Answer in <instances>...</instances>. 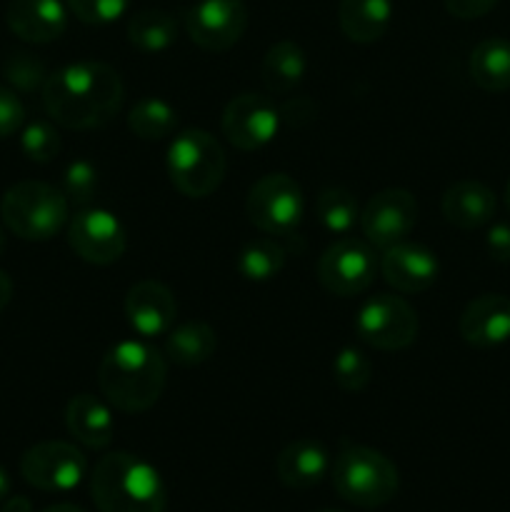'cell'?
<instances>
[{"instance_id":"obj_1","label":"cell","mask_w":510,"mask_h":512,"mask_svg":"<svg viewBox=\"0 0 510 512\" xmlns=\"http://www.w3.org/2000/svg\"><path fill=\"white\" fill-rule=\"evenodd\" d=\"M43 105L50 118L70 130H95L108 125L123 105V80L118 70L95 60H80L48 75Z\"/></svg>"},{"instance_id":"obj_2","label":"cell","mask_w":510,"mask_h":512,"mask_svg":"<svg viewBox=\"0 0 510 512\" xmlns=\"http://www.w3.org/2000/svg\"><path fill=\"white\" fill-rule=\"evenodd\" d=\"M168 380V363L153 345L123 340L105 353L98 370L100 393L113 408L138 415L160 400Z\"/></svg>"},{"instance_id":"obj_3","label":"cell","mask_w":510,"mask_h":512,"mask_svg":"<svg viewBox=\"0 0 510 512\" xmlns=\"http://www.w3.org/2000/svg\"><path fill=\"white\" fill-rule=\"evenodd\" d=\"M90 498L100 512H165L168 490L153 465L118 450L90 473Z\"/></svg>"},{"instance_id":"obj_4","label":"cell","mask_w":510,"mask_h":512,"mask_svg":"<svg viewBox=\"0 0 510 512\" xmlns=\"http://www.w3.org/2000/svg\"><path fill=\"white\" fill-rule=\"evenodd\" d=\"M333 488L345 503L380 508L398 495L400 475L393 460L368 445H345L330 465Z\"/></svg>"},{"instance_id":"obj_5","label":"cell","mask_w":510,"mask_h":512,"mask_svg":"<svg viewBox=\"0 0 510 512\" xmlns=\"http://www.w3.org/2000/svg\"><path fill=\"white\" fill-rule=\"evenodd\" d=\"M165 165H168L170 183L180 195L208 198L223 183L228 160L215 135H210L208 130L188 128L175 135L173 143L168 145Z\"/></svg>"},{"instance_id":"obj_6","label":"cell","mask_w":510,"mask_h":512,"mask_svg":"<svg viewBox=\"0 0 510 512\" xmlns=\"http://www.w3.org/2000/svg\"><path fill=\"white\" fill-rule=\"evenodd\" d=\"M5 228L23 240L43 243L55 238L68 223V198L55 185L23 180L5 190L0 200Z\"/></svg>"},{"instance_id":"obj_7","label":"cell","mask_w":510,"mask_h":512,"mask_svg":"<svg viewBox=\"0 0 510 512\" xmlns=\"http://www.w3.org/2000/svg\"><path fill=\"white\" fill-rule=\"evenodd\" d=\"M305 200L298 180L285 173L263 175L245 200L248 220L265 235L290 238L303 220Z\"/></svg>"},{"instance_id":"obj_8","label":"cell","mask_w":510,"mask_h":512,"mask_svg":"<svg viewBox=\"0 0 510 512\" xmlns=\"http://www.w3.org/2000/svg\"><path fill=\"white\" fill-rule=\"evenodd\" d=\"M355 333L375 350H403L418 338V313L400 295L378 293L360 305Z\"/></svg>"},{"instance_id":"obj_9","label":"cell","mask_w":510,"mask_h":512,"mask_svg":"<svg viewBox=\"0 0 510 512\" xmlns=\"http://www.w3.org/2000/svg\"><path fill=\"white\" fill-rule=\"evenodd\" d=\"M378 258L368 240L340 238L320 255L318 283L338 298H353L373 285Z\"/></svg>"},{"instance_id":"obj_10","label":"cell","mask_w":510,"mask_h":512,"mask_svg":"<svg viewBox=\"0 0 510 512\" xmlns=\"http://www.w3.org/2000/svg\"><path fill=\"white\" fill-rule=\"evenodd\" d=\"M20 473L25 483L45 493H68L83 483L88 473V460L75 445L48 440L38 443L20 460Z\"/></svg>"},{"instance_id":"obj_11","label":"cell","mask_w":510,"mask_h":512,"mask_svg":"<svg viewBox=\"0 0 510 512\" xmlns=\"http://www.w3.org/2000/svg\"><path fill=\"white\" fill-rule=\"evenodd\" d=\"M418 223V200L410 190L385 188L360 210V230L373 248L403 243Z\"/></svg>"},{"instance_id":"obj_12","label":"cell","mask_w":510,"mask_h":512,"mask_svg":"<svg viewBox=\"0 0 510 512\" xmlns=\"http://www.w3.org/2000/svg\"><path fill=\"white\" fill-rule=\"evenodd\" d=\"M248 28L243 0H198L185 15V30L198 48L225 53L240 43Z\"/></svg>"},{"instance_id":"obj_13","label":"cell","mask_w":510,"mask_h":512,"mask_svg":"<svg viewBox=\"0 0 510 512\" xmlns=\"http://www.w3.org/2000/svg\"><path fill=\"white\" fill-rule=\"evenodd\" d=\"M68 243L80 260L90 265H113L123 258L125 228L110 210L80 208L68 225Z\"/></svg>"},{"instance_id":"obj_14","label":"cell","mask_w":510,"mask_h":512,"mask_svg":"<svg viewBox=\"0 0 510 512\" xmlns=\"http://www.w3.org/2000/svg\"><path fill=\"white\" fill-rule=\"evenodd\" d=\"M280 110L265 95L240 93L225 105L220 128L230 145L238 150H260L278 135Z\"/></svg>"},{"instance_id":"obj_15","label":"cell","mask_w":510,"mask_h":512,"mask_svg":"<svg viewBox=\"0 0 510 512\" xmlns=\"http://www.w3.org/2000/svg\"><path fill=\"white\" fill-rule=\"evenodd\" d=\"M378 268L385 283L393 285L398 293L408 295L433 288L440 273V263L433 250L418 243H408V240L385 248Z\"/></svg>"},{"instance_id":"obj_16","label":"cell","mask_w":510,"mask_h":512,"mask_svg":"<svg viewBox=\"0 0 510 512\" xmlns=\"http://www.w3.org/2000/svg\"><path fill=\"white\" fill-rule=\"evenodd\" d=\"M178 315V300L168 285L158 280L135 283L125 295V318L128 325L143 338L168 335Z\"/></svg>"},{"instance_id":"obj_17","label":"cell","mask_w":510,"mask_h":512,"mask_svg":"<svg viewBox=\"0 0 510 512\" xmlns=\"http://www.w3.org/2000/svg\"><path fill=\"white\" fill-rule=\"evenodd\" d=\"M460 335L473 348H498L510 340V298L485 293L470 300L458 323Z\"/></svg>"},{"instance_id":"obj_18","label":"cell","mask_w":510,"mask_h":512,"mask_svg":"<svg viewBox=\"0 0 510 512\" xmlns=\"http://www.w3.org/2000/svg\"><path fill=\"white\" fill-rule=\"evenodd\" d=\"M5 23L20 40L45 45L68 28V8L60 0H10Z\"/></svg>"},{"instance_id":"obj_19","label":"cell","mask_w":510,"mask_h":512,"mask_svg":"<svg viewBox=\"0 0 510 512\" xmlns=\"http://www.w3.org/2000/svg\"><path fill=\"white\" fill-rule=\"evenodd\" d=\"M445 220L460 230L483 228L493 220L498 210V198L493 190L478 180H458L450 185L440 200Z\"/></svg>"},{"instance_id":"obj_20","label":"cell","mask_w":510,"mask_h":512,"mask_svg":"<svg viewBox=\"0 0 510 512\" xmlns=\"http://www.w3.org/2000/svg\"><path fill=\"white\" fill-rule=\"evenodd\" d=\"M330 455L318 440H295L285 445L275 458V475L283 485L305 490L318 485L328 475Z\"/></svg>"},{"instance_id":"obj_21","label":"cell","mask_w":510,"mask_h":512,"mask_svg":"<svg viewBox=\"0 0 510 512\" xmlns=\"http://www.w3.org/2000/svg\"><path fill=\"white\" fill-rule=\"evenodd\" d=\"M65 428L85 448L100 450L113 440L115 423L110 408L90 393H78L65 408Z\"/></svg>"},{"instance_id":"obj_22","label":"cell","mask_w":510,"mask_h":512,"mask_svg":"<svg viewBox=\"0 0 510 512\" xmlns=\"http://www.w3.org/2000/svg\"><path fill=\"white\" fill-rule=\"evenodd\" d=\"M338 20L345 38L370 45L388 30L393 20V0H340Z\"/></svg>"},{"instance_id":"obj_23","label":"cell","mask_w":510,"mask_h":512,"mask_svg":"<svg viewBox=\"0 0 510 512\" xmlns=\"http://www.w3.org/2000/svg\"><path fill=\"white\" fill-rule=\"evenodd\" d=\"M308 70V58L305 50L300 48L295 40H280V43L270 45L268 53L263 55L260 63V78L268 93L285 95L300 85Z\"/></svg>"},{"instance_id":"obj_24","label":"cell","mask_w":510,"mask_h":512,"mask_svg":"<svg viewBox=\"0 0 510 512\" xmlns=\"http://www.w3.org/2000/svg\"><path fill=\"white\" fill-rule=\"evenodd\" d=\"M470 78L485 93L510 90V40L485 38L470 53Z\"/></svg>"},{"instance_id":"obj_25","label":"cell","mask_w":510,"mask_h":512,"mask_svg":"<svg viewBox=\"0 0 510 512\" xmlns=\"http://www.w3.org/2000/svg\"><path fill=\"white\" fill-rule=\"evenodd\" d=\"M218 350V335L208 323L190 320V323L170 328L168 340H165V353L173 363L193 368V365L210 360Z\"/></svg>"},{"instance_id":"obj_26","label":"cell","mask_w":510,"mask_h":512,"mask_svg":"<svg viewBox=\"0 0 510 512\" xmlns=\"http://www.w3.org/2000/svg\"><path fill=\"white\" fill-rule=\"evenodd\" d=\"M128 40L143 53H163L178 40V23L165 10H138L128 20Z\"/></svg>"},{"instance_id":"obj_27","label":"cell","mask_w":510,"mask_h":512,"mask_svg":"<svg viewBox=\"0 0 510 512\" xmlns=\"http://www.w3.org/2000/svg\"><path fill=\"white\" fill-rule=\"evenodd\" d=\"M285 258L288 250L278 243L275 238H255L240 248L238 258H235V268L250 283H265L280 275L285 268Z\"/></svg>"},{"instance_id":"obj_28","label":"cell","mask_w":510,"mask_h":512,"mask_svg":"<svg viewBox=\"0 0 510 512\" xmlns=\"http://www.w3.org/2000/svg\"><path fill=\"white\" fill-rule=\"evenodd\" d=\"M178 110L160 98H143L130 108L128 128L140 140H163L178 130Z\"/></svg>"},{"instance_id":"obj_29","label":"cell","mask_w":510,"mask_h":512,"mask_svg":"<svg viewBox=\"0 0 510 512\" xmlns=\"http://www.w3.org/2000/svg\"><path fill=\"white\" fill-rule=\"evenodd\" d=\"M315 218L328 233L348 235L360 223V205L350 190L325 188L315 200Z\"/></svg>"},{"instance_id":"obj_30","label":"cell","mask_w":510,"mask_h":512,"mask_svg":"<svg viewBox=\"0 0 510 512\" xmlns=\"http://www.w3.org/2000/svg\"><path fill=\"white\" fill-rule=\"evenodd\" d=\"M373 378V363L358 348H343L333 360V380L345 393H360Z\"/></svg>"},{"instance_id":"obj_31","label":"cell","mask_w":510,"mask_h":512,"mask_svg":"<svg viewBox=\"0 0 510 512\" xmlns=\"http://www.w3.org/2000/svg\"><path fill=\"white\" fill-rule=\"evenodd\" d=\"M3 73L8 78V83L13 88L23 90V93H33V90H43L45 80H48V70H45L43 60H38L35 55L23 53H10L3 63Z\"/></svg>"},{"instance_id":"obj_32","label":"cell","mask_w":510,"mask_h":512,"mask_svg":"<svg viewBox=\"0 0 510 512\" xmlns=\"http://www.w3.org/2000/svg\"><path fill=\"white\" fill-rule=\"evenodd\" d=\"M98 170L88 160H75L65 168L63 173V193L68 203H75L78 208H88L98 195Z\"/></svg>"},{"instance_id":"obj_33","label":"cell","mask_w":510,"mask_h":512,"mask_svg":"<svg viewBox=\"0 0 510 512\" xmlns=\"http://www.w3.org/2000/svg\"><path fill=\"white\" fill-rule=\"evenodd\" d=\"M60 135L45 120H35V123L25 125V130L20 133V148H23L25 158L33 160V163H50V160L58 158L60 153Z\"/></svg>"},{"instance_id":"obj_34","label":"cell","mask_w":510,"mask_h":512,"mask_svg":"<svg viewBox=\"0 0 510 512\" xmlns=\"http://www.w3.org/2000/svg\"><path fill=\"white\" fill-rule=\"evenodd\" d=\"M68 10L85 25H108L125 15L130 0H65Z\"/></svg>"},{"instance_id":"obj_35","label":"cell","mask_w":510,"mask_h":512,"mask_svg":"<svg viewBox=\"0 0 510 512\" xmlns=\"http://www.w3.org/2000/svg\"><path fill=\"white\" fill-rule=\"evenodd\" d=\"M25 123V105L15 90L0 85V140L18 133Z\"/></svg>"},{"instance_id":"obj_36","label":"cell","mask_w":510,"mask_h":512,"mask_svg":"<svg viewBox=\"0 0 510 512\" xmlns=\"http://www.w3.org/2000/svg\"><path fill=\"white\" fill-rule=\"evenodd\" d=\"M445 10H448L453 18L460 20H475L488 15L490 10L498 5V0H443Z\"/></svg>"},{"instance_id":"obj_37","label":"cell","mask_w":510,"mask_h":512,"mask_svg":"<svg viewBox=\"0 0 510 512\" xmlns=\"http://www.w3.org/2000/svg\"><path fill=\"white\" fill-rule=\"evenodd\" d=\"M485 248L498 263H510V223H495L485 235Z\"/></svg>"},{"instance_id":"obj_38","label":"cell","mask_w":510,"mask_h":512,"mask_svg":"<svg viewBox=\"0 0 510 512\" xmlns=\"http://www.w3.org/2000/svg\"><path fill=\"white\" fill-rule=\"evenodd\" d=\"M10 298H13V280H10V275L5 270H0V313L8 308Z\"/></svg>"},{"instance_id":"obj_39","label":"cell","mask_w":510,"mask_h":512,"mask_svg":"<svg viewBox=\"0 0 510 512\" xmlns=\"http://www.w3.org/2000/svg\"><path fill=\"white\" fill-rule=\"evenodd\" d=\"M0 512H33L30 508V500L28 498H10V500H3V508Z\"/></svg>"},{"instance_id":"obj_40","label":"cell","mask_w":510,"mask_h":512,"mask_svg":"<svg viewBox=\"0 0 510 512\" xmlns=\"http://www.w3.org/2000/svg\"><path fill=\"white\" fill-rule=\"evenodd\" d=\"M8 493H10V475L0 468V503L8 498Z\"/></svg>"},{"instance_id":"obj_41","label":"cell","mask_w":510,"mask_h":512,"mask_svg":"<svg viewBox=\"0 0 510 512\" xmlns=\"http://www.w3.org/2000/svg\"><path fill=\"white\" fill-rule=\"evenodd\" d=\"M43 512H85V510L75 508V505L63 503V505H53V508H48V510H43Z\"/></svg>"},{"instance_id":"obj_42","label":"cell","mask_w":510,"mask_h":512,"mask_svg":"<svg viewBox=\"0 0 510 512\" xmlns=\"http://www.w3.org/2000/svg\"><path fill=\"white\" fill-rule=\"evenodd\" d=\"M5 245H8V238H5V230L0 228V255L5 253Z\"/></svg>"},{"instance_id":"obj_43","label":"cell","mask_w":510,"mask_h":512,"mask_svg":"<svg viewBox=\"0 0 510 512\" xmlns=\"http://www.w3.org/2000/svg\"><path fill=\"white\" fill-rule=\"evenodd\" d=\"M505 205H508V210H510V180H508V185H505Z\"/></svg>"},{"instance_id":"obj_44","label":"cell","mask_w":510,"mask_h":512,"mask_svg":"<svg viewBox=\"0 0 510 512\" xmlns=\"http://www.w3.org/2000/svg\"><path fill=\"white\" fill-rule=\"evenodd\" d=\"M323 512H343V510H323Z\"/></svg>"}]
</instances>
